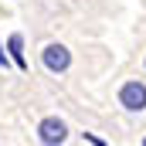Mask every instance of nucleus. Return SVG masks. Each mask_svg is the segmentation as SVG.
I'll list each match as a JSON object with an SVG mask.
<instances>
[{
	"instance_id": "f257e3e1",
	"label": "nucleus",
	"mask_w": 146,
	"mask_h": 146,
	"mask_svg": "<svg viewBox=\"0 0 146 146\" xmlns=\"http://www.w3.org/2000/svg\"><path fill=\"white\" fill-rule=\"evenodd\" d=\"M115 102L129 112V115L146 112V82L143 78H126L119 85V92H115Z\"/></svg>"
},
{
	"instance_id": "f03ea898",
	"label": "nucleus",
	"mask_w": 146,
	"mask_h": 146,
	"mask_svg": "<svg viewBox=\"0 0 146 146\" xmlns=\"http://www.w3.org/2000/svg\"><path fill=\"white\" fill-rule=\"evenodd\" d=\"M41 68L48 75H65L72 68V51L61 44V41H48L41 48Z\"/></svg>"
},
{
	"instance_id": "7ed1b4c3",
	"label": "nucleus",
	"mask_w": 146,
	"mask_h": 146,
	"mask_svg": "<svg viewBox=\"0 0 146 146\" xmlns=\"http://www.w3.org/2000/svg\"><path fill=\"white\" fill-rule=\"evenodd\" d=\"M34 136L44 146H61V143H68V122L61 115H44L34 126Z\"/></svg>"
},
{
	"instance_id": "20e7f679",
	"label": "nucleus",
	"mask_w": 146,
	"mask_h": 146,
	"mask_svg": "<svg viewBox=\"0 0 146 146\" xmlns=\"http://www.w3.org/2000/svg\"><path fill=\"white\" fill-rule=\"evenodd\" d=\"M7 54H10V61H14L21 72H27V58H24V34H10V37H7Z\"/></svg>"
},
{
	"instance_id": "39448f33",
	"label": "nucleus",
	"mask_w": 146,
	"mask_h": 146,
	"mask_svg": "<svg viewBox=\"0 0 146 146\" xmlns=\"http://www.w3.org/2000/svg\"><path fill=\"white\" fill-rule=\"evenodd\" d=\"M0 68H3V72H7V68H10V54H7V51H3V41H0Z\"/></svg>"
},
{
	"instance_id": "423d86ee",
	"label": "nucleus",
	"mask_w": 146,
	"mask_h": 146,
	"mask_svg": "<svg viewBox=\"0 0 146 146\" xmlns=\"http://www.w3.org/2000/svg\"><path fill=\"white\" fill-rule=\"evenodd\" d=\"M82 139L92 143V146H106V139H99V136H92V133H82Z\"/></svg>"
},
{
	"instance_id": "0eeeda50",
	"label": "nucleus",
	"mask_w": 146,
	"mask_h": 146,
	"mask_svg": "<svg viewBox=\"0 0 146 146\" xmlns=\"http://www.w3.org/2000/svg\"><path fill=\"white\" fill-rule=\"evenodd\" d=\"M143 68H146V58H143Z\"/></svg>"
}]
</instances>
